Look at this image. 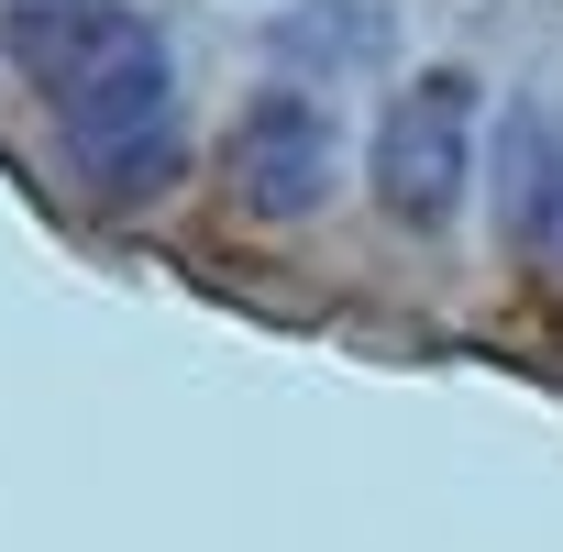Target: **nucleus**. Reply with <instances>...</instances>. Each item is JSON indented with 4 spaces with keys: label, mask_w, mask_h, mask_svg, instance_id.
Masks as SVG:
<instances>
[{
    "label": "nucleus",
    "mask_w": 563,
    "mask_h": 552,
    "mask_svg": "<svg viewBox=\"0 0 563 552\" xmlns=\"http://www.w3.org/2000/svg\"><path fill=\"white\" fill-rule=\"evenodd\" d=\"M541 232H552V254H563V177L541 188Z\"/></svg>",
    "instance_id": "nucleus-4"
},
{
    "label": "nucleus",
    "mask_w": 563,
    "mask_h": 552,
    "mask_svg": "<svg viewBox=\"0 0 563 552\" xmlns=\"http://www.w3.org/2000/svg\"><path fill=\"white\" fill-rule=\"evenodd\" d=\"M12 67L45 89L89 188L144 199L177 177V67L122 0H12Z\"/></svg>",
    "instance_id": "nucleus-1"
},
{
    "label": "nucleus",
    "mask_w": 563,
    "mask_h": 552,
    "mask_svg": "<svg viewBox=\"0 0 563 552\" xmlns=\"http://www.w3.org/2000/svg\"><path fill=\"white\" fill-rule=\"evenodd\" d=\"M221 177H232V199L254 221H310L332 199V177H343V133H332L321 100L265 89V100H243V122L221 144Z\"/></svg>",
    "instance_id": "nucleus-3"
},
{
    "label": "nucleus",
    "mask_w": 563,
    "mask_h": 552,
    "mask_svg": "<svg viewBox=\"0 0 563 552\" xmlns=\"http://www.w3.org/2000/svg\"><path fill=\"white\" fill-rule=\"evenodd\" d=\"M464 177H475V78L464 67H420L387 100V122H376V199H387V221L442 232L464 210Z\"/></svg>",
    "instance_id": "nucleus-2"
}]
</instances>
